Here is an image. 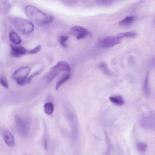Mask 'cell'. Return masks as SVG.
Instances as JSON below:
<instances>
[{"label": "cell", "instance_id": "1", "mask_svg": "<svg viewBox=\"0 0 155 155\" xmlns=\"http://www.w3.org/2000/svg\"><path fill=\"white\" fill-rule=\"evenodd\" d=\"M25 11L28 18L32 21L37 23L48 24L53 20L52 16H48L38 8L31 5L26 6Z\"/></svg>", "mask_w": 155, "mask_h": 155}, {"label": "cell", "instance_id": "2", "mask_svg": "<svg viewBox=\"0 0 155 155\" xmlns=\"http://www.w3.org/2000/svg\"><path fill=\"white\" fill-rule=\"evenodd\" d=\"M12 23L19 31L24 35L31 33L34 29V26L32 23L21 17L14 18Z\"/></svg>", "mask_w": 155, "mask_h": 155}, {"label": "cell", "instance_id": "3", "mask_svg": "<svg viewBox=\"0 0 155 155\" xmlns=\"http://www.w3.org/2000/svg\"><path fill=\"white\" fill-rule=\"evenodd\" d=\"M70 71V66L67 62L64 61L59 62L50 70L47 76V81L49 82H51L61 72L64 71L69 72Z\"/></svg>", "mask_w": 155, "mask_h": 155}, {"label": "cell", "instance_id": "4", "mask_svg": "<svg viewBox=\"0 0 155 155\" xmlns=\"http://www.w3.org/2000/svg\"><path fill=\"white\" fill-rule=\"evenodd\" d=\"M31 70V68L28 67H21L14 72L12 76V78L19 85H25V80Z\"/></svg>", "mask_w": 155, "mask_h": 155}, {"label": "cell", "instance_id": "5", "mask_svg": "<svg viewBox=\"0 0 155 155\" xmlns=\"http://www.w3.org/2000/svg\"><path fill=\"white\" fill-rule=\"evenodd\" d=\"M15 119L17 129L19 133L22 135L28 134L30 129L29 122L18 115L15 116Z\"/></svg>", "mask_w": 155, "mask_h": 155}, {"label": "cell", "instance_id": "6", "mask_svg": "<svg viewBox=\"0 0 155 155\" xmlns=\"http://www.w3.org/2000/svg\"><path fill=\"white\" fill-rule=\"evenodd\" d=\"M121 39L116 36H109L101 39L98 43L99 46L103 48L112 47L121 42Z\"/></svg>", "mask_w": 155, "mask_h": 155}, {"label": "cell", "instance_id": "7", "mask_svg": "<svg viewBox=\"0 0 155 155\" xmlns=\"http://www.w3.org/2000/svg\"><path fill=\"white\" fill-rule=\"evenodd\" d=\"M69 33L74 36L78 40L85 38L91 35L90 31L87 29L81 26H75L71 28Z\"/></svg>", "mask_w": 155, "mask_h": 155}, {"label": "cell", "instance_id": "8", "mask_svg": "<svg viewBox=\"0 0 155 155\" xmlns=\"http://www.w3.org/2000/svg\"><path fill=\"white\" fill-rule=\"evenodd\" d=\"M11 55L15 58H18L27 53V50L22 46H16L11 45Z\"/></svg>", "mask_w": 155, "mask_h": 155}, {"label": "cell", "instance_id": "9", "mask_svg": "<svg viewBox=\"0 0 155 155\" xmlns=\"http://www.w3.org/2000/svg\"><path fill=\"white\" fill-rule=\"evenodd\" d=\"M3 139L5 143L10 147H13L15 144V140L12 133L9 131H5L3 135Z\"/></svg>", "mask_w": 155, "mask_h": 155}, {"label": "cell", "instance_id": "10", "mask_svg": "<svg viewBox=\"0 0 155 155\" xmlns=\"http://www.w3.org/2000/svg\"><path fill=\"white\" fill-rule=\"evenodd\" d=\"M11 5L6 0H0V13L5 14L8 13L10 10Z\"/></svg>", "mask_w": 155, "mask_h": 155}, {"label": "cell", "instance_id": "11", "mask_svg": "<svg viewBox=\"0 0 155 155\" xmlns=\"http://www.w3.org/2000/svg\"><path fill=\"white\" fill-rule=\"evenodd\" d=\"M135 20L134 16H127L119 21V24L121 26L128 27L132 24Z\"/></svg>", "mask_w": 155, "mask_h": 155}, {"label": "cell", "instance_id": "12", "mask_svg": "<svg viewBox=\"0 0 155 155\" xmlns=\"http://www.w3.org/2000/svg\"><path fill=\"white\" fill-rule=\"evenodd\" d=\"M110 101L116 105L121 106L124 103L123 98L121 96H112L109 97Z\"/></svg>", "mask_w": 155, "mask_h": 155}, {"label": "cell", "instance_id": "13", "mask_svg": "<svg viewBox=\"0 0 155 155\" xmlns=\"http://www.w3.org/2000/svg\"><path fill=\"white\" fill-rule=\"evenodd\" d=\"M149 78V73L148 71H147L144 81L143 90L145 95L147 97H149L150 95Z\"/></svg>", "mask_w": 155, "mask_h": 155}, {"label": "cell", "instance_id": "14", "mask_svg": "<svg viewBox=\"0 0 155 155\" xmlns=\"http://www.w3.org/2000/svg\"><path fill=\"white\" fill-rule=\"evenodd\" d=\"M70 77V74L69 73H66L62 76L56 84L55 86L56 90H58L61 85L69 80Z\"/></svg>", "mask_w": 155, "mask_h": 155}, {"label": "cell", "instance_id": "15", "mask_svg": "<svg viewBox=\"0 0 155 155\" xmlns=\"http://www.w3.org/2000/svg\"><path fill=\"white\" fill-rule=\"evenodd\" d=\"M98 67L99 69L104 74L108 76H111L113 74L109 69L106 63L104 62L101 63L99 64Z\"/></svg>", "mask_w": 155, "mask_h": 155}, {"label": "cell", "instance_id": "16", "mask_svg": "<svg viewBox=\"0 0 155 155\" xmlns=\"http://www.w3.org/2000/svg\"><path fill=\"white\" fill-rule=\"evenodd\" d=\"M9 39L13 43L18 44L21 42V40L18 35L15 32H11L9 35Z\"/></svg>", "mask_w": 155, "mask_h": 155}, {"label": "cell", "instance_id": "17", "mask_svg": "<svg viewBox=\"0 0 155 155\" xmlns=\"http://www.w3.org/2000/svg\"><path fill=\"white\" fill-rule=\"evenodd\" d=\"M44 111L45 113L48 114H51L54 110L53 104L50 102L46 103L44 106Z\"/></svg>", "mask_w": 155, "mask_h": 155}, {"label": "cell", "instance_id": "18", "mask_svg": "<svg viewBox=\"0 0 155 155\" xmlns=\"http://www.w3.org/2000/svg\"><path fill=\"white\" fill-rule=\"evenodd\" d=\"M137 34L134 32L129 31L120 33L117 34V36L122 39L125 38H131L137 35Z\"/></svg>", "mask_w": 155, "mask_h": 155}, {"label": "cell", "instance_id": "19", "mask_svg": "<svg viewBox=\"0 0 155 155\" xmlns=\"http://www.w3.org/2000/svg\"><path fill=\"white\" fill-rule=\"evenodd\" d=\"M96 3L99 5L103 6H110L113 4L114 1L113 0H98L95 1Z\"/></svg>", "mask_w": 155, "mask_h": 155}, {"label": "cell", "instance_id": "20", "mask_svg": "<svg viewBox=\"0 0 155 155\" xmlns=\"http://www.w3.org/2000/svg\"><path fill=\"white\" fill-rule=\"evenodd\" d=\"M68 37L67 36L62 35L60 36L59 38V43L64 48L67 46L66 42L68 40Z\"/></svg>", "mask_w": 155, "mask_h": 155}, {"label": "cell", "instance_id": "21", "mask_svg": "<svg viewBox=\"0 0 155 155\" xmlns=\"http://www.w3.org/2000/svg\"><path fill=\"white\" fill-rule=\"evenodd\" d=\"M147 147V145L143 142H139L137 144V147L138 150L142 152H143L145 151Z\"/></svg>", "mask_w": 155, "mask_h": 155}, {"label": "cell", "instance_id": "22", "mask_svg": "<svg viewBox=\"0 0 155 155\" xmlns=\"http://www.w3.org/2000/svg\"><path fill=\"white\" fill-rule=\"evenodd\" d=\"M41 48V45H38L34 49L29 51H28L27 53L31 54L37 53L40 51Z\"/></svg>", "mask_w": 155, "mask_h": 155}, {"label": "cell", "instance_id": "23", "mask_svg": "<svg viewBox=\"0 0 155 155\" xmlns=\"http://www.w3.org/2000/svg\"><path fill=\"white\" fill-rule=\"evenodd\" d=\"M0 84L5 88H8L9 87V85L7 81L3 78H0Z\"/></svg>", "mask_w": 155, "mask_h": 155}, {"label": "cell", "instance_id": "24", "mask_svg": "<svg viewBox=\"0 0 155 155\" xmlns=\"http://www.w3.org/2000/svg\"><path fill=\"white\" fill-rule=\"evenodd\" d=\"M48 141L47 139H44L43 141V144L44 148L45 150L48 148Z\"/></svg>", "mask_w": 155, "mask_h": 155}]
</instances>
